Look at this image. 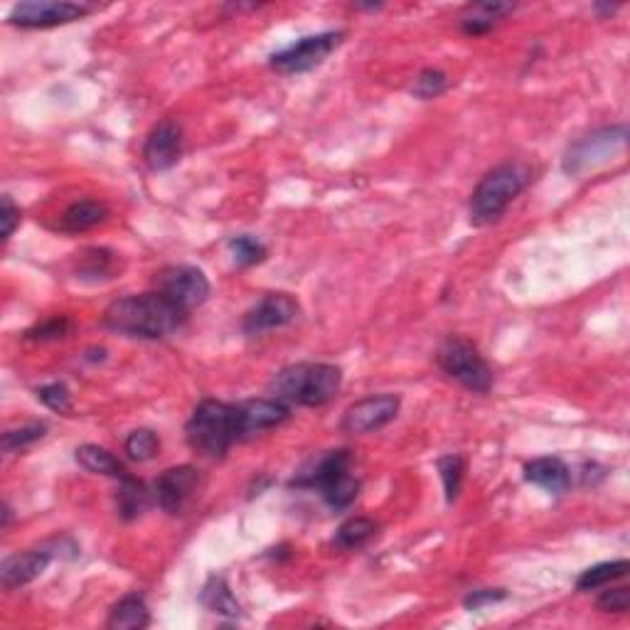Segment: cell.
Returning <instances> with one entry per match:
<instances>
[{
  "label": "cell",
  "instance_id": "6da1fadb",
  "mask_svg": "<svg viewBox=\"0 0 630 630\" xmlns=\"http://www.w3.org/2000/svg\"><path fill=\"white\" fill-rule=\"evenodd\" d=\"M188 320V311L175 306L163 293L124 296L104 311V325L119 335L141 340H163L178 333Z\"/></svg>",
  "mask_w": 630,
  "mask_h": 630
},
{
  "label": "cell",
  "instance_id": "7a4b0ae2",
  "mask_svg": "<svg viewBox=\"0 0 630 630\" xmlns=\"http://www.w3.org/2000/svg\"><path fill=\"white\" fill-rule=\"evenodd\" d=\"M343 384L340 367L328 362H298L276 372L269 384L271 397L286 402L288 407H323Z\"/></svg>",
  "mask_w": 630,
  "mask_h": 630
},
{
  "label": "cell",
  "instance_id": "3957f363",
  "mask_svg": "<svg viewBox=\"0 0 630 630\" xmlns=\"http://www.w3.org/2000/svg\"><path fill=\"white\" fill-rule=\"evenodd\" d=\"M352 456L347 448L328 451L320 458L308 463L296 478L291 480V488L298 490H318L320 498L333 510H347L360 495V478L352 473Z\"/></svg>",
  "mask_w": 630,
  "mask_h": 630
},
{
  "label": "cell",
  "instance_id": "277c9868",
  "mask_svg": "<svg viewBox=\"0 0 630 630\" xmlns=\"http://www.w3.org/2000/svg\"><path fill=\"white\" fill-rule=\"evenodd\" d=\"M185 439L190 448L205 458H222L237 441H242L237 404L205 399L192 411L185 424Z\"/></svg>",
  "mask_w": 630,
  "mask_h": 630
},
{
  "label": "cell",
  "instance_id": "5b68a950",
  "mask_svg": "<svg viewBox=\"0 0 630 630\" xmlns=\"http://www.w3.org/2000/svg\"><path fill=\"white\" fill-rule=\"evenodd\" d=\"M530 183V170L520 163H503L490 170L471 195V222L488 227L505 215L510 202Z\"/></svg>",
  "mask_w": 630,
  "mask_h": 630
},
{
  "label": "cell",
  "instance_id": "8992f818",
  "mask_svg": "<svg viewBox=\"0 0 630 630\" xmlns=\"http://www.w3.org/2000/svg\"><path fill=\"white\" fill-rule=\"evenodd\" d=\"M436 362L448 377L456 379L458 384H463L466 389H471L475 394H485L493 387V370L485 362V357L480 355V350L471 340L461 338V335H451L439 347V355Z\"/></svg>",
  "mask_w": 630,
  "mask_h": 630
},
{
  "label": "cell",
  "instance_id": "52a82bcc",
  "mask_svg": "<svg viewBox=\"0 0 630 630\" xmlns=\"http://www.w3.org/2000/svg\"><path fill=\"white\" fill-rule=\"evenodd\" d=\"M628 141V126H608L601 131H594L591 136L579 138L571 143L564 153V173L567 175H584L586 170H594L599 165L608 163L613 156L626 148Z\"/></svg>",
  "mask_w": 630,
  "mask_h": 630
},
{
  "label": "cell",
  "instance_id": "ba28073f",
  "mask_svg": "<svg viewBox=\"0 0 630 630\" xmlns=\"http://www.w3.org/2000/svg\"><path fill=\"white\" fill-rule=\"evenodd\" d=\"M343 37L345 32L340 30H328L318 32V35L301 37V40L284 47L281 52H274V55H271V67L281 74L311 72V69L320 67V64L328 60L330 52L338 50Z\"/></svg>",
  "mask_w": 630,
  "mask_h": 630
},
{
  "label": "cell",
  "instance_id": "9c48e42d",
  "mask_svg": "<svg viewBox=\"0 0 630 630\" xmlns=\"http://www.w3.org/2000/svg\"><path fill=\"white\" fill-rule=\"evenodd\" d=\"M92 10L94 5L69 3V0H28V3L13 5L8 23L20 30H45L87 18Z\"/></svg>",
  "mask_w": 630,
  "mask_h": 630
},
{
  "label": "cell",
  "instance_id": "30bf717a",
  "mask_svg": "<svg viewBox=\"0 0 630 630\" xmlns=\"http://www.w3.org/2000/svg\"><path fill=\"white\" fill-rule=\"evenodd\" d=\"M153 284H156L158 293H163L168 301H173L175 306H180L188 313L192 308L202 306L212 291L205 271L188 264L163 266L156 274V279H153Z\"/></svg>",
  "mask_w": 630,
  "mask_h": 630
},
{
  "label": "cell",
  "instance_id": "8fae6325",
  "mask_svg": "<svg viewBox=\"0 0 630 630\" xmlns=\"http://www.w3.org/2000/svg\"><path fill=\"white\" fill-rule=\"evenodd\" d=\"M402 399L397 394H372L360 399L343 414V431L347 434H375L397 419Z\"/></svg>",
  "mask_w": 630,
  "mask_h": 630
},
{
  "label": "cell",
  "instance_id": "7c38bea8",
  "mask_svg": "<svg viewBox=\"0 0 630 630\" xmlns=\"http://www.w3.org/2000/svg\"><path fill=\"white\" fill-rule=\"evenodd\" d=\"M301 313V306H298L296 298L291 293H266L254 308H249L247 315L242 320V330L247 335H261L266 330H276V328H286Z\"/></svg>",
  "mask_w": 630,
  "mask_h": 630
},
{
  "label": "cell",
  "instance_id": "4fadbf2b",
  "mask_svg": "<svg viewBox=\"0 0 630 630\" xmlns=\"http://www.w3.org/2000/svg\"><path fill=\"white\" fill-rule=\"evenodd\" d=\"M197 485H200L197 468L175 466L158 475V480L153 483V493H156L160 510L168 512V515H180L192 495L197 493Z\"/></svg>",
  "mask_w": 630,
  "mask_h": 630
},
{
  "label": "cell",
  "instance_id": "5bb4252c",
  "mask_svg": "<svg viewBox=\"0 0 630 630\" xmlns=\"http://www.w3.org/2000/svg\"><path fill=\"white\" fill-rule=\"evenodd\" d=\"M183 126L173 119L160 121L148 133L146 146H143V160L151 170H170L180 158H183Z\"/></svg>",
  "mask_w": 630,
  "mask_h": 630
},
{
  "label": "cell",
  "instance_id": "9a60e30c",
  "mask_svg": "<svg viewBox=\"0 0 630 630\" xmlns=\"http://www.w3.org/2000/svg\"><path fill=\"white\" fill-rule=\"evenodd\" d=\"M239 429H242V439L269 431L274 426H281L291 416V407L279 399H249V402H239Z\"/></svg>",
  "mask_w": 630,
  "mask_h": 630
},
{
  "label": "cell",
  "instance_id": "2e32d148",
  "mask_svg": "<svg viewBox=\"0 0 630 630\" xmlns=\"http://www.w3.org/2000/svg\"><path fill=\"white\" fill-rule=\"evenodd\" d=\"M52 562L50 549H30V552H18L10 554L8 559H3L0 564V584L5 589H20V586H28L37 576L42 574Z\"/></svg>",
  "mask_w": 630,
  "mask_h": 630
},
{
  "label": "cell",
  "instance_id": "e0dca14e",
  "mask_svg": "<svg viewBox=\"0 0 630 630\" xmlns=\"http://www.w3.org/2000/svg\"><path fill=\"white\" fill-rule=\"evenodd\" d=\"M525 478L552 495H564L571 488V468L562 458H535L525 463Z\"/></svg>",
  "mask_w": 630,
  "mask_h": 630
},
{
  "label": "cell",
  "instance_id": "ac0fdd59",
  "mask_svg": "<svg viewBox=\"0 0 630 630\" xmlns=\"http://www.w3.org/2000/svg\"><path fill=\"white\" fill-rule=\"evenodd\" d=\"M510 13H515V5L512 3H493V0L473 3L461 15V30L471 37L485 35V32L493 30Z\"/></svg>",
  "mask_w": 630,
  "mask_h": 630
},
{
  "label": "cell",
  "instance_id": "d6986e66",
  "mask_svg": "<svg viewBox=\"0 0 630 630\" xmlns=\"http://www.w3.org/2000/svg\"><path fill=\"white\" fill-rule=\"evenodd\" d=\"M151 626V611H148L146 599L138 594H128L116 603L106 618L109 630H141Z\"/></svg>",
  "mask_w": 630,
  "mask_h": 630
},
{
  "label": "cell",
  "instance_id": "ffe728a7",
  "mask_svg": "<svg viewBox=\"0 0 630 630\" xmlns=\"http://www.w3.org/2000/svg\"><path fill=\"white\" fill-rule=\"evenodd\" d=\"M148 500H151V493H148L146 483L138 478H133L131 473H126L124 478H119V490H116V512L124 522H133L146 512Z\"/></svg>",
  "mask_w": 630,
  "mask_h": 630
},
{
  "label": "cell",
  "instance_id": "44dd1931",
  "mask_svg": "<svg viewBox=\"0 0 630 630\" xmlns=\"http://www.w3.org/2000/svg\"><path fill=\"white\" fill-rule=\"evenodd\" d=\"M109 217V207L99 200H79L69 205L60 217V232L79 234L96 227Z\"/></svg>",
  "mask_w": 630,
  "mask_h": 630
},
{
  "label": "cell",
  "instance_id": "7402d4cb",
  "mask_svg": "<svg viewBox=\"0 0 630 630\" xmlns=\"http://www.w3.org/2000/svg\"><path fill=\"white\" fill-rule=\"evenodd\" d=\"M74 458H77V463L84 468V471L96 473V475H109V478L119 480L128 473L124 463H121L114 453L96 446V443H84V446H79L77 451H74Z\"/></svg>",
  "mask_w": 630,
  "mask_h": 630
},
{
  "label": "cell",
  "instance_id": "603a6c76",
  "mask_svg": "<svg viewBox=\"0 0 630 630\" xmlns=\"http://www.w3.org/2000/svg\"><path fill=\"white\" fill-rule=\"evenodd\" d=\"M200 599L212 613H217V616H227V618L242 616V606H239V601L234 599L232 589H229V584L222 579V576H210V579H207Z\"/></svg>",
  "mask_w": 630,
  "mask_h": 630
},
{
  "label": "cell",
  "instance_id": "cb8c5ba5",
  "mask_svg": "<svg viewBox=\"0 0 630 630\" xmlns=\"http://www.w3.org/2000/svg\"><path fill=\"white\" fill-rule=\"evenodd\" d=\"M377 532V522L370 517H350V520L340 525L335 532L333 547L340 552H352V549H362Z\"/></svg>",
  "mask_w": 630,
  "mask_h": 630
},
{
  "label": "cell",
  "instance_id": "d4e9b609",
  "mask_svg": "<svg viewBox=\"0 0 630 630\" xmlns=\"http://www.w3.org/2000/svg\"><path fill=\"white\" fill-rule=\"evenodd\" d=\"M630 564L626 562V559H616V562H603V564H596V567L586 569L584 574L576 579V589L579 591H596V589H603V586H608L611 581L616 579H623V576L628 574Z\"/></svg>",
  "mask_w": 630,
  "mask_h": 630
},
{
  "label": "cell",
  "instance_id": "484cf974",
  "mask_svg": "<svg viewBox=\"0 0 630 630\" xmlns=\"http://www.w3.org/2000/svg\"><path fill=\"white\" fill-rule=\"evenodd\" d=\"M126 453L131 461L136 463H148L158 456L160 451V439L156 431L151 429H136L128 434V439L124 443Z\"/></svg>",
  "mask_w": 630,
  "mask_h": 630
},
{
  "label": "cell",
  "instance_id": "4316f807",
  "mask_svg": "<svg viewBox=\"0 0 630 630\" xmlns=\"http://www.w3.org/2000/svg\"><path fill=\"white\" fill-rule=\"evenodd\" d=\"M439 473L443 480V490H446V503H456L458 493H461L463 485V471H466V463H463L461 456L451 453V456L439 458Z\"/></svg>",
  "mask_w": 630,
  "mask_h": 630
},
{
  "label": "cell",
  "instance_id": "83f0119b",
  "mask_svg": "<svg viewBox=\"0 0 630 630\" xmlns=\"http://www.w3.org/2000/svg\"><path fill=\"white\" fill-rule=\"evenodd\" d=\"M114 271V254L109 249H87L82 254V266H79V279L101 281Z\"/></svg>",
  "mask_w": 630,
  "mask_h": 630
},
{
  "label": "cell",
  "instance_id": "f1b7e54d",
  "mask_svg": "<svg viewBox=\"0 0 630 630\" xmlns=\"http://www.w3.org/2000/svg\"><path fill=\"white\" fill-rule=\"evenodd\" d=\"M446 89H448V74L443 72V69L426 67L424 72H419V77H416L414 87H411V94L421 101H429V99H439Z\"/></svg>",
  "mask_w": 630,
  "mask_h": 630
},
{
  "label": "cell",
  "instance_id": "f546056e",
  "mask_svg": "<svg viewBox=\"0 0 630 630\" xmlns=\"http://www.w3.org/2000/svg\"><path fill=\"white\" fill-rule=\"evenodd\" d=\"M229 252H232L237 266H254L259 261L266 259V247L259 242V239L249 237V234H242V237H232L227 242Z\"/></svg>",
  "mask_w": 630,
  "mask_h": 630
},
{
  "label": "cell",
  "instance_id": "4dcf8cb0",
  "mask_svg": "<svg viewBox=\"0 0 630 630\" xmlns=\"http://www.w3.org/2000/svg\"><path fill=\"white\" fill-rule=\"evenodd\" d=\"M45 434H47V426L40 424V421H35V424H28V426H20V429L5 431V434H3V451L5 453L23 451V448L32 446V443H35V441H40Z\"/></svg>",
  "mask_w": 630,
  "mask_h": 630
},
{
  "label": "cell",
  "instance_id": "1f68e13d",
  "mask_svg": "<svg viewBox=\"0 0 630 630\" xmlns=\"http://www.w3.org/2000/svg\"><path fill=\"white\" fill-rule=\"evenodd\" d=\"M37 399L45 404L47 409L57 411V414H67L72 409V392L64 382H52L45 384V387L37 389Z\"/></svg>",
  "mask_w": 630,
  "mask_h": 630
},
{
  "label": "cell",
  "instance_id": "d6a6232c",
  "mask_svg": "<svg viewBox=\"0 0 630 630\" xmlns=\"http://www.w3.org/2000/svg\"><path fill=\"white\" fill-rule=\"evenodd\" d=\"M69 328H72L69 318H64V315H60V318H50V320H45V323L35 325V328L25 333V338L37 340V343H47V340L64 338V335L69 333Z\"/></svg>",
  "mask_w": 630,
  "mask_h": 630
},
{
  "label": "cell",
  "instance_id": "836d02e7",
  "mask_svg": "<svg viewBox=\"0 0 630 630\" xmlns=\"http://www.w3.org/2000/svg\"><path fill=\"white\" fill-rule=\"evenodd\" d=\"M630 606V589L628 586H618V589H608L596 599V608L603 613H626Z\"/></svg>",
  "mask_w": 630,
  "mask_h": 630
},
{
  "label": "cell",
  "instance_id": "e575fe53",
  "mask_svg": "<svg viewBox=\"0 0 630 630\" xmlns=\"http://www.w3.org/2000/svg\"><path fill=\"white\" fill-rule=\"evenodd\" d=\"M505 599H507L505 589H478V591H471V594L463 599V606H466L468 611H480V608L493 606V603H500Z\"/></svg>",
  "mask_w": 630,
  "mask_h": 630
},
{
  "label": "cell",
  "instance_id": "d590c367",
  "mask_svg": "<svg viewBox=\"0 0 630 630\" xmlns=\"http://www.w3.org/2000/svg\"><path fill=\"white\" fill-rule=\"evenodd\" d=\"M18 222H20V210L15 207V202L10 200V195H3V242H8V239L13 237Z\"/></svg>",
  "mask_w": 630,
  "mask_h": 630
},
{
  "label": "cell",
  "instance_id": "8d00e7d4",
  "mask_svg": "<svg viewBox=\"0 0 630 630\" xmlns=\"http://www.w3.org/2000/svg\"><path fill=\"white\" fill-rule=\"evenodd\" d=\"M618 8H621V5H618V3H613V5H608V3H596V5H594V10H596V13H599V15H613Z\"/></svg>",
  "mask_w": 630,
  "mask_h": 630
},
{
  "label": "cell",
  "instance_id": "74e56055",
  "mask_svg": "<svg viewBox=\"0 0 630 630\" xmlns=\"http://www.w3.org/2000/svg\"><path fill=\"white\" fill-rule=\"evenodd\" d=\"M10 517H13V510H10V505L5 503L3 505V525H0V527H3V530L10 525Z\"/></svg>",
  "mask_w": 630,
  "mask_h": 630
}]
</instances>
